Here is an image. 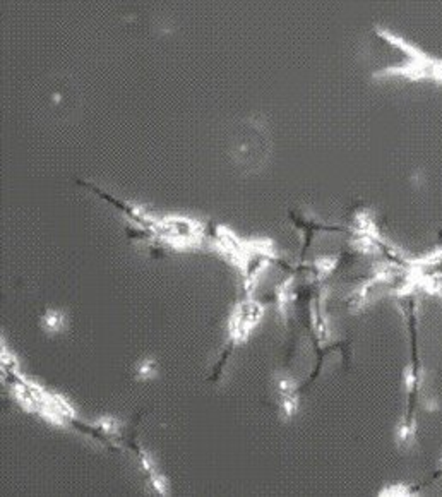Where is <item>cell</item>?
I'll use <instances>...</instances> for the list:
<instances>
[{"instance_id": "obj_1", "label": "cell", "mask_w": 442, "mask_h": 497, "mask_svg": "<svg viewBox=\"0 0 442 497\" xmlns=\"http://www.w3.org/2000/svg\"><path fill=\"white\" fill-rule=\"evenodd\" d=\"M375 34L381 38L384 44L391 45L401 53V60L396 64L382 67L381 71L374 72V79H386V77H403V79L413 81V83H422V81H430V83L442 84V59L429 55L422 52L418 46H415L410 41L403 40L398 34L391 33L386 28H375Z\"/></svg>"}, {"instance_id": "obj_2", "label": "cell", "mask_w": 442, "mask_h": 497, "mask_svg": "<svg viewBox=\"0 0 442 497\" xmlns=\"http://www.w3.org/2000/svg\"><path fill=\"white\" fill-rule=\"evenodd\" d=\"M262 316H264V307H262V304H259L257 300H252L250 297H247L246 300L239 302V304L235 305L234 312H232L230 319H228L227 348L221 353L218 364L215 366L211 380H218L220 376L223 374L225 364L230 359L234 348L236 345H242L249 340L250 333L257 328Z\"/></svg>"}, {"instance_id": "obj_3", "label": "cell", "mask_w": 442, "mask_h": 497, "mask_svg": "<svg viewBox=\"0 0 442 497\" xmlns=\"http://www.w3.org/2000/svg\"><path fill=\"white\" fill-rule=\"evenodd\" d=\"M278 396H280V409L285 417H292L298 406L297 387L293 380L283 378L278 380Z\"/></svg>"}, {"instance_id": "obj_4", "label": "cell", "mask_w": 442, "mask_h": 497, "mask_svg": "<svg viewBox=\"0 0 442 497\" xmlns=\"http://www.w3.org/2000/svg\"><path fill=\"white\" fill-rule=\"evenodd\" d=\"M40 326L46 333H60L67 326V321H65V316L60 310L46 309L40 316Z\"/></svg>"}, {"instance_id": "obj_5", "label": "cell", "mask_w": 442, "mask_h": 497, "mask_svg": "<svg viewBox=\"0 0 442 497\" xmlns=\"http://www.w3.org/2000/svg\"><path fill=\"white\" fill-rule=\"evenodd\" d=\"M156 371H158L156 360L147 357V359H141L138 362V366L134 369V378L138 380L153 379L154 376H156Z\"/></svg>"}]
</instances>
